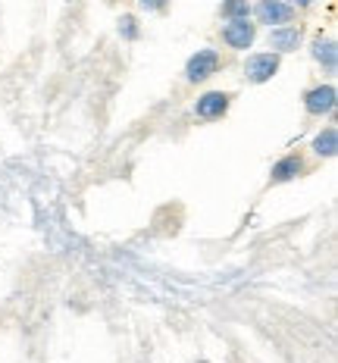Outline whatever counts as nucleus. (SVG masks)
<instances>
[{"label": "nucleus", "instance_id": "f257e3e1", "mask_svg": "<svg viewBox=\"0 0 338 363\" xmlns=\"http://www.w3.org/2000/svg\"><path fill=\"white\" fill-rule=\"evenodd\" d=\"M220 66H222L220 50L201 48L198 54L188 57V63H185V82H188V85H201V82H207L210 75L220 72Z\"/></svg>", "mask_w": 338, "mask_h": 363}, {"label": "nucleus", "instance_id": "f03ea898", "mask_svg": "<svg viewBox=\"0 0 338 363\" xmlns=\"http://www.w3.org/2000/svg\"><path fill=\"white\" fill-rule=\"evenodd\" d=\"M279 66H282V54H276V50L247 57L244 60V82H251V85H266V82L279 72Z\"/></svg>", "mask_w": 338, "mask_h": 363}, {"label": "nucleus", "instance_id": "7ed1b4c3", "mask_svg": "<svg viewBox=\"0 0 338 363\" xmlns=\"http://www.w3.org/2000/svg\"><path fill=\"white\" fill-rule=\"evenodd\" d=\"M251 13L257 16L260 26H291L295 19V6L285 4V0H257V6H251Z\"/></svg>", "mask_w": 338, "mask_h": 363}, {"label": "nucleus", "instance_id": "20e7f679", "mask_svg": "<svg viewBox=\"0 0 338 363\" xmlns=\"http://www.w3.org/2000/svg\"><path fill=\"white\" fill-rule=\"evenodd\" d=\"M232 107V94L229 91H207V94L198 97V104H194V116L204 119V123H216V119H222L225 113Z\"/></svg>", "mask_w": 338, "mask_h": 363}, {"label": "nucleus", "instance_id": "39448f33", "mask_svg": "<svg viewBox=\"0 0 338 363\" xmlns=\"http://www.w3.org/2000/svg\"><path fill=\"white\" fill-rule=\"evenodd\" d=\"M222 44L232 50H247L254 44V38H257V26H251V19H232L222 26Z\"/></svg>", "mask_w": 338, "mask_h": 363}, {"label": "nucleus", "instance_id": "423d86ee", "mask_svg": "<svg viewBox=\"0 0 338 363\" xmlns=\"http://www.w3.org/2000/svg\"><path fill=\"white\" fill-rule=\"evenodd\" d=\"M335 101H338L335 85H317L304 94V110L310 116H329L335 110Z\"/></svg>", "mask_w": 338, "mask_h": 363}, {"label": "nucleus", "instance_id": "0eeeda50", "mask_svg": "<svg viewBox=\"0 0 338 363\" xmlns=\"http://www.w3.org/2000/svg\"><path fill=\"white\" fill-rule=\"evenodd\" d=\"M300 41H304L300 26H276V28H269V50H276V54H291V50L300 48Z\"/></svg>", "mask_w": 338, "mask_h": 363}, {"label": "nucleus", "instance_id": "6e6552de", "mask_svg": "<svg viewBox=\"0 0 338 363\" xmlns=\"http://www.w3.org/2000/svg\"><path fill=\"white\" fill-rule=\"evenodd\" d=\"M307 172V163L300 154H288L282 157L279 163L269 169V185H285V182H295L298 176H304Z\"/></svg>", "mask_w": 338, "mask_h": 363}, {"label": "nucleus", "instance_id": "1a4fd4ad", "mask_svg": "<svg viewBox=\"0 0 338 363\" xmlns=\"http://www.w3.org/2000/svg\"><path fill=\"white\" fill-rule=\"evenodd\" d=\"M310 54L313 60L322 66L326 72H335V63H338V54H335V41L332 38H313V44H310Z\"/></svg>", "mask_w": 338, "mask_h": 363}, {"label": "nucleus", "instance_id": "9d476101", "mask_svg": "<svg viewBox=\"0 0 338 363\" xmlns=\"http://www.w3.org/2000/svg\"><path fill=\"white\" fill-rule=\"evenodd\" d=\"M310 150L317 157H322V160H332L335 157V150H338V128L335 125H326L322 132L313 138V145H310Z\"/></svg>", "mask_w": 338, "mask_h": 363}, {"label": "nucleus", "instance_id": "9b49d317", "mask_svg": "<svg viewBox=\"0 0 338 363\" xmlns=\"http://www.w3.org/2000/svg\"><path fill=\"white\" fill-rule=\"evenodd\" d=\"M220 16L225 22H232V19H251V4H247V0H222V4H220Z\"/></svg>", "mask_w": 338, "mask_h": 363}, {"label": "nucleus", "instance_id": "f8f14e48", "mask_svg": "<svg viewBox=\"0 0 338 363\" xmlns=\"http://www.w3.org/2000/svg\"><path fill=\"white\" fill-rule=\"evenodd\" d=\"M119 38H123V41H138L141 38V26H138V19L132 16V13H125V16H119Z\"/></svg>", "mask_w": 338, "mask_h": 363}, {"label": "nucleus", "instance_id": "ddd939ff", "mask_svg": "<svg viewBox=\"0 0 338 363\" xmlns=\"http://www.w3.org/2000/svg\"><path fill=\"white\" fill-rule=\"evenodd\" d=\"M169 4L172 0H138V6L141 10H147V13H167Z\"/></svg>", "mask_w": 338, "mask_h": 363}, {"label": "nucleus", "instance_id": "4468645a", "mask_svg": "<svg viewBox=\"0 0 338 363\" xmlns=\"http://www.w3.org/2000/svg\"><path fill=\"white\" fill-rule=\"evenodd\" d=\"M285 4H291V6H310L313 0H285Z\"/></svg>", "mask_w": 338, "mask_h": 363}]
</instances>
